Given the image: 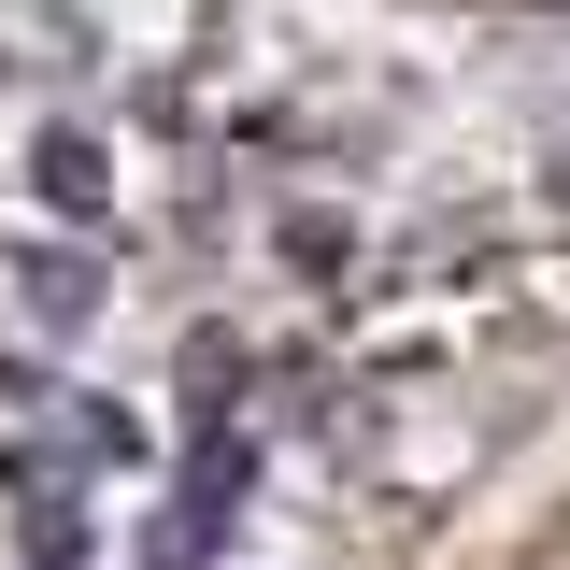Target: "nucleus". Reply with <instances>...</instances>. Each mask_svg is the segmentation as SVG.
Wrapping results in <instances>:
<instances>
[{
	"mask_svg": "<svg viewBox=\"0 0 570 570\" xmlns=\"http://www.w3.org/2000/svg\"><path fill=\"white\" fill-rule=\"evenodd\" d=\"M0 71H14V86H86V71H100L86 0H0Z\"/></svg>",
	"mask_w": 570,
	"mask_h": 570,
	"instance_id": "f257e3e1",
	"label": "nucleus"
},
{
	"mask_svg": "<svg viewBox=\"0 0 570 570\" xmlns=\"http://www.w3.org/2000/svg\"><path fill=\"white\" fill-rule=\"evenodd\" d=\"M29 186H43V214H100V200H115V171H100V142H86V129H43Z\"/></svg>",
	"mask_w": 570,
	"mask_h": 570,
	"instance_id": "f03ea898",
	"label": "nucleus"
},
{
	"mask_svg": "<svg viewBox=\"0 0 570 570\" xmlns=\"http://www.w3.org/2000/svg\"><path fill=\"white\" fill-rule=\"evenodd\" d=\"M528 570H570V513H557V528H542V542H528Z\"/></svg>",
	"mask_w": 570,
	"mask_h": 570,
	"instance_id": "20e7f679",
	"label": "nucleus"
},
{
	"mask_svg": "<svg viewBox=\"0 0 570 570\" xmlns=\"http://www.w3.org/2000/svg\"><path fill=\"white\" fill-rule=\"evenodd\" d=\"M29 314H43V328H86V314H100V272H86V257H29Z\"/></svg>",
	"mask_w": 570,
	"mask_h": 570,
	"instance_id": "7ed1b4c3",
	"label": "nucleus"
}]
</instances>
